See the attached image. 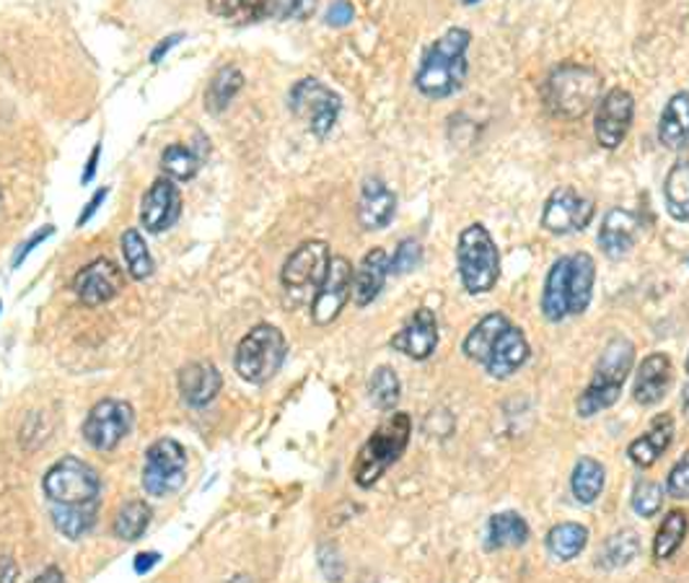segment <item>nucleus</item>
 Here are the masks:
<instances>
[{"instance_id":"3","label":"nucleus","mask_w":689,"mask_h":583,"mask_svg":"<svg viewBox=\"0 0 689 583\" xmlns=\"http://www.w3.org/2000/svg\"><path fill=\"white\" fill-rule=\"evenodd\" d=\"M409 436H413V420L407 413H394L392 418L381 423L379 428L368 436L364 449L355 456L353 480L360 488H373L389 467H394L407 451Z\"/></svg>"},{"instance_id":"8","label":"nucleus","mask_w":689,"mask_h":583,"mask_svg":"<svg viewBox=\"0 0 689 583\" xmlns=\"http://www.w3.org/2000/svg\"><path fill=\"white\" fill-rule=\"evenodd\" d=\"M187 480V454L182 443L158 439L151 443L143 464V488L153 498L174 496Z\"/></svg>"},{"instance_id":"5","label":"nucleus","mask_w":689,"mask_h":583,"mask_svg":"<svg viewBox=\"0 0 689 583\" xmlns=\"http://www.w3.org/2000/svg\"><path fill=\"white\" fill-rule=\"evenodd\" d=\"M456 265L466 294L477 296L496 288L500 277V254L490 231L483 224L466 226L459 234Z\"/></svg>"},{"instance_id":"9","label":"nucleus","mask_w":689,"mask_h":583,"mask_svg":"<svg viewBox=\"0 0 689 583\" xmlns=\"http://www.w3.org/2000/svg\"><path fill=\"white\" fill-rule=\"evenodd\" d=\"M330 260L332 257H330V247H326V241H319V239L304 241V245L298 247L283 265L281 281H283L285 294H288L290 298H296V301H304L306 294H311V290L317 294L319 286H322L326 270H330Z\"/></svg>"},{"instance_id":"44","label":"nucleus","mask_w":689,"mask_h":583,"mask_svg":"<svg viewBox=\"0 0 689 583\" xmlns=\"http://www.w3.org/2000/svg\"><path fill=\"white\" fill-rule=\"evenodd\" d=\"M666 492L677 501H689V451L679 456V462L674 464L669 477H666Z\"/></svg>"},{"instance_id":"17","label":"nucleus","mask_w":689,"mask_h":583,"mask_svg":"<svg viewBox=\"0 0 689 583\" xmlns=\"http://www.w3.org/2000/svg\"><path fill=\"white\" fill-rule=\"evenodd\" d=\"M528 356H532V350H528V340L524 335V330L511 322L503 332H500L496 343H492L490 353H487L485 369L492 379L503 381L508 377H513L519 369H524Z\"/></svg>"},{"instance_id":"50","label":"nucleus","mask_w":689,"mask_h":583,"mask_svg":"<svg viewBox=\"0 0 689 583\" xmlns=\"http://www.w3.org/2000/svg\"><path fill=\"white\" fill-rule=\"evenodd\" d=\"M158 560H162V555L158 552H141L135 558V573H149L151 568L158 563Z\"/></svg>"},{"instance_id":"56","label":"nucleus","mask_w":689,"mask_h":583,"mask_svg":"<svg viewBox=\"0 0 689 583\" xmlns=\"http://www.w3.org/2000/svg\"><path fill=\"white\" fill-rule=\"evenodd\" d=\"M687 377H689V356H687Z\"/></svg>"},{"instance_id":"21","label":"nucleus","mask_w":689,"mask_h":583,"mask_svg":"<svg viewBox=\"0 0 689 583\" xmlns=\"http://www.w3.org/2000/svg\"><path fill=\"white\" fill-rule=\"evenodd\" d=\"M394 213H396L394 192L389 190L381 179L368 177L358 200L360 226H364L366 231H379V228H387L389 224H392Z\"/></svg>"},{"instance_id":"52","label":"nucleus","mask_w":689,"mask_h":583,"mask_svg":"<svg viewBox=\"0 0 689 583\" xmlns=\"http://www.w3.org/2000/svg\"><path fill=\"white\" fill-rule=\"evenodd\" d=\"M32 583H62V571L58 566H47Z\"/></svg>"},{"instance_id":"34","label":"nucleus","mask_w":689,"mask_h":583,"mask_svg":"<svg viewBox=\"0 0 689 583\" xmlns=\"http://www.w3.org/2000/svg\"><path fill=\"white\" fill-rule=\"evenodd\" d=\"M687 530H689V522H687L685 511L666 513L664 522H661V526H658L656 537H653V558H656L658 563L674 558V555H677V550L681 547V543H685Z\"/></svg>"},{"instance_id":"51","label":"nucleus","mask_w":689,"mask_h":583,"mask_svg":"<svg viewBox=\"0 0 689 583\" xmlns=\"http://www.w3.org/2000/svg\"><path fill=\"white\" fill-rule=\"evenodd\" d=\"M104 198H107V190H99V192H96V194H94V198H92V203H88V205H86V211H83V213L79 215V226H83V224H86V221H88V218H92V215L96 213V207H99V205L104 203Z\"/></svg>"},{"instance_id":"22","label":"nucleus","mask_w":689,"mask_h":583,"mask_svg":"<svg viewBox=\"0 0 689 583\" xmlns=\"http://www.w3.org/2000/svg\"><path fill=\"white\" fill-rule=\"evenodd\" d=\"M672 441H674V418L669 413H661L651 420L649 430H645L643 436H638V439L628 447L630 462L643 469L653 467V464L666 454V449L672 447Z\"/></svg>"},{"instance_id":"19","label":"nucleus","mask_w":689,"mask_h":583,"mask_svg":"<svg viewBox=\"0 0 689 583\" xmlns=\"http://www.w3.org/2000/svg\"><path fill=\"white\" fill-rule=\"evenodd\" d=\"M672 381H674V371H672L669 356H664V353H651L649 358L640 360V366L635 371L632 400L643 407L658 405V402L669 394Z\"/></svg>"},{"instance_id":"25","label":"nucleus","mask_w":689,"mask_h":583,"mask_svg":"<svg viewBox=\"0 0 689 583\" xmlns=\"http://www.w3.org/2000/svg\"><path fill=\"white\" fill-rule=\"evenodd\" d=\"M596 265L594 257L586 252H575L568 257V309L570 314H583L591 307L594 296Z\"/></svg>"},{"instance_id":"35","label":"nucleus","mask_w":689,"mask_h":583,"mask_svg":"<svg viewBox=\"0 0 689 583\" xmlns=\"http://www.w3.org/2000/svg\"><path fill=\"white\" fill-rule=\"evenodd\" d=\"M666 211L674 221H689V158H681L672 166L664 185Z\"/></svg>"},{"instance_id":"54","label":"nucleus","mask_w":689,"mask_h":583,"mask_svg":"<svg viewBox=\"0 0 689 583\" xmlns=\"http://www.w3.org/2000/svg\"><path fill=\"white\" fill-rule=\"evenodd\" d=\"M177 41H179V34H174V37H169V39H166V41H162V45H158V47H156V50H153V55H151V60H153V62H158V60H162V55H166V52H169V47H171V45H177Z\"/></svg>"},{"instance_id":"4","label":"nucleus","mask_w":689,"mask_h":583,"mask_svg":"<svg viewBox=\"0 0 689 583\" xmlns=\"http://www.w3.org/2000/svg\"><path fill=\"white\" fill-rule=\"evenodd\" d=\"M602 99V79L594 68L566 62L549 73L545 102L549 112L560 120H581Z\"/></svg>"},{"instance_id":"28","label":"nucleus","mask_w":689,"mask_h":583,"mask_svg":"<svg viewBox=\"0 0 689 583\" xmlns=\"http://www.w3.org/2000/svg\"><path fill=\"white\" fill-rule=\"evenodd\" d=\"M542 314L549 322H562L570 317L568 309V257H560L553 267H549L545 290H542Z\"/></svg>"},{"instance_id":"10","label":"nucleus","mask_w":689,"mask_h":583,"mask_svg":"<svg viewBox=\"0 0 689 583\" xmlns=\"http://www.w3.org/2000/svg\"><path fill=\"white\" fill-rule=\"evenodd\" d=\"M290 109H294L298 120L309 124L311 133L317 138H324L330 135V130L337 122L340 96L332 88H326L322 81L304 79L290 92Z\"/></svg>"},{"instance_id":"11","label":"nucleus","mask_w":689,"mask_h":583,"mask_svg":"<svg viewBox=\"0 0 689 583\" xmlns=\"http://www.w3.org/2000/svg\"><path fill=\"white\" fill-rule=\"evenodd\" d=\"M135 423V413L122 400H102L83 420V439L96 451H112L122 439H128Z\"/></svg>"},{"instance_id":"48","label":"nucleus","mask_w":689,"mask_h":583,"mask_svg":"<svg viewBox=\"0 0 689 583\" xmlns=\"http://www.w3.org/2000/svg\"><path fill=\"white\" fill-rule=\"evenodd\" d=\"M319 0H285V11L290 13V16H298V19H306L311 11L317 9Z\"/></svg>"},{"instance_id":"16","label":"nucleus","mask_w":689,"mask_h":583,"mask_svg":"<svg viewBox=\"0 0 689 583\" xmlns=\"http://www.w3.org/2000/svg\"><path fill=\"white\" fill-rule=\"evenodd\" d=\"M179 213H182V194L179 187L174 185V179L162 177L151 185V190L145 192L143 205H141V224L145 231L151 234H164L166 228L177 224Z\"/></svg>"},{"instance_id":"42","label":"nucleus","mask_w":689,"mask_h":583,"mask_svg":"<svg viewBox=\"0 0 689 583\" xmlns=\"http://www.w3.org/2000/svg\"><path fill=\"white\" fill-rule=\"evenodd\" d=\"M630 503L640 519H653L664 505V488L653 480H638Z\"/></svg>"},{"instance_id":"49","label":"nucleus","mask_w":689,"mask_h":583,"mask_svg":"<svg viewBox=\"0 0 689 583\" xmlns=\"http://www.w3.org/2000/svg\"><path fill=\"white\" fill-rule=\"evenodd\" d=\"M19 581V568L11 558H0V583H16Z\"/></svg>"},{"instance_id":"57","label":"nucleus","mask_w":689,"mask_h":583,"mask_svg":"<svg viewBox=\"0 0 689 583\" xmlns=\"http://www.w3.org/2000/svg\"><path fill=\"white\" fill-rule=\"evenodd\" d=\"M687 262H689V257H687Z\"/></svg>"},{"instance_id":"41","label":"nucleus","mask_w":689,"mask_h":583,"mask_svg":"<svg viewBox=\"0 0 689 583\" xmlns=\"http://www.w3.org/2000/svg\"><path fill=\"white\" fill-rule=\"evenodd\" d=\"M270 0H207L211 11L218 19L234 21V24H247L264 16Z\"/></svg>"},{"instance_id":"55","label":"nucleus","mask_w":689,"mask_h":583,"mask_svg":"<svg viewBox=\"0 0 689 583\" xmlns=\"http://www.w3.org/2000/svg\"><path fill=\"white\" fill-rule=\"evenodd\" d=\"M681 402H685V415L689 418V384L685 386V394H681Z\"/></svg>"},{"instance_id":"15","label":"nucleus","mask_w":689,"mask_h":583,"mask_svg":"<svg viewBox=\"0 0 689 583\" xmlns=\"http://www.w3.org/2000/svg\"><path fill=\"white\" fill-rule=\"evenodd\" d=\"M122 270L117 267L112 260H107V257L88 262L73 281L75 296H79L86 307H102V304L112 301V298L122 290Z\"/></svg>"},{"instance_id":"30","label":"nucleus","mask_w":689,"mask_h":583,"mask_svg":"<svg viewBox=\"0 0 689 583\" xmlns=\"http://www.w3.org/2000/svg\"><path fill=\"white\" fill-rule=\"evenodd\" d=\"M508 324H511V319H508L506 314H487L479 319V322L475 324V328L470 330V335L464 337V356L470 360H475V364H483L487 360V353H490L492 343L500 337V332H503Z\"/></svg>"},{"instance_id":"7","label":"nucleus","mask_w":689,"mask_h":583,"mask_svg":"<svg viewBox=\"0 0 689 583\" xmlns=\"http://www.w3.org/2000/svg\"><path fill=\"white\" fill-rule=\"evenodd\" d=\"M41 490L52 505L99 503L102 480L92 464L75 460V456H66L47 469Z\"/></svg>"},{"instance_id":"2","label":"nucleus","mask_w":689,"mask_h":583,"mask_svg":"<svg viewBox=\"0 0 689 583\" xmlns=\"http://www.w3.org/2000/svg\"><path fill=\"white\" fill-rule=\"evenodd\" d=\"M632 364H635V348H632L630 340H609V345L596 360L594 377H591L589 386L583 389V394L575 402V413L581 418H594L604 409L615 407L625 389V381L630 377Z\"/></svg>"},{"instance_id":"26","label":"nucleus","mask_w":689,"mask_h":583,"mask_svg":"<svg viewBox=\"0 0 689 583\" xmlns=\"http://www.w3.org/2000/svg\"><path fill=\"white\" fill-rule=\"evenodd\" d=\"M528 543V524L519 511L492 513L485 526V550H508V547H524Z\"/></svg>"},{"instance_id":"37","label":"nucleus","mask_w":689,"mask_h":583,"mask_svg":"<svg viewBox=\"0 0 689 583\" xmlns=\"http://www.w3.org/2000/svg\"><path fill=\"white\" fill-rule=\"evenodd\" d=\"M241 86H243V75L239 68H234V66L221 68V71L213 75L211 86H207V92H205L207 109H211L213 115L224 112L228 104H231L234 96L241 92Z\"/></svg>"},{"instance_id":"13","label":"nucleus","mask_w":689,"mask_h":583,"mask_svg":"<svg viewBox=\"0 0 689 583\" xmlns=\"http://www.w3.org/2000/svg\"><path fill=\"white\" fill-rule=\"evenodd\" d=\"M353 265L347 257H332L330 270H326L322 286L314 294V304H311V319L324 328L332 324L340 317V311L345 309L347 298L353 296Z\"/></svg>"},{"instance_id":"29","label":"nucleus","mask_w":689,"mask_h":583,"mask_svg":"<svg viewBox=\"0 0 689 583\" xmlns=\"http://www.w3.org/2000/svg\"><path fill=\"white\" fill-rule=\"evenodd\" d=\"M604 480H607V472H604L602 462L594 456H581L575 462L573 475H570V492L581 505H591L602 496Z\"/></svg>"},{"instance_id":"38","label":"nucleus","mask_w":689,"mask_h":583,"mask_svg":"<svg viewBox=\"0 0 689 583\" xmlns=\"http://www.w3.org/2000/svg\"><path fill=\"white\" fill-rule=\"evenodd\" d=\"M122 254H124V265H128L130 275L135 281H145V277L153 275V257L149 252V245L143 241L141 231L135 228H128L120 239Z\"/></svg>"},{"instance_id":"14","label":"nucleus","mask_w":689,"mask_h":583,"mask_svg":"<svg viewBox=\"0 0 689 583\" xmlns=\"http://www.w3.org/2000/svg\"><path fill=\"white\" fill-rule=\"evenodd\" d=\"M632 115H635V99L625 88H611L598 99L594 133L602 148H617L628 135Z\"/></svg>"},{"instance_id":"39","label":"nucleus","mask_w":689,"mask_h":583,"mask_svg":"<svg viewBox=\"0 0 689 583\" xmlns=\"http://www.w3.org/2000/svg\"><path fill=\"white\" fill-rule=\"evenodd\" d=\"M400 394H402V384L394 369H389V366H379V369L371 373V381H368V397H371L373 407L389 413V409H394L396 402H400Z\"/></svg>"},{"instance_id":"24","label":"nucleus","mask_w":689,"mask_h":583,"mask_svg":"<svg viewBox=\"0 0 689 583\" xmlns=\"http://www.w3.org/2000/svg\"><path fill=\"white\" fill-rule=\"evenodd\" d=\"M387 275L389 257L384 249L376 247L364 257V262H360L358 270L353 273V301L358 304V307H368V304L376 301V296L384 290Z\"/></svg>"},{"instance_id":"32","label":"nucleus","mask_w":689,"mask_h":583,"mask_svg":"<svg viewBox=\"0 0 689 583\" xmlns=\"http://www.w3.org/2000/svg\"><path fill=\"white\" fill-rule=\"evenodd\" d=\"M640 555V537L638 532L622 530L615 532L609 539H604L602 550L596 555V566L604 571H617V568L630 566Z\"/></svg>"},{"instance_id":"58","label":"nucleus","mask_w":689,"mask_h":583,"mask_svg":"<svg viewBox=\"0 0 689 583\" xmlns=\"http://www.w3.org/2000/svg\"><path fill=\"white\" fill-rule=\"evenodd\" d=\"M234 583H239V581H234Z\"/></svg>"},{"instance_id":"12","label":"nucleus","mask_w":689,"mask_h":583,"mask_svg":"<svg viewBox=\"0 0 689 583\" xmlns=\"http://www.w3.org/2000/svg\"><path fill=\"white\" fill-rule=\"evenodd\" d=\"M591 218H594V203L589 198L578 194L573 187H558L542 211V228L555 236H568L583 231Z\"/></svg>"},{"instance_id":"23","label":"nucleus","mask_w":689,"mask_h":583,"mask_svg":"<svg viewBox=\"0 0 689 583\" xmlns=\"http://www.w3.org/2000/svg\"><path fill=\"white\" fill-rule=\"evenodd\" d=\"M221 373L207 360H194L179 371V394L190 407H205L221 392Z\"/></svg>"},{"instance_id":"36","label":"nucleus","mask_w":689,"mask_h":583,"mask_svg":"<svg viewBox=\"0 0 689 583\" xmlns=\"http://www.w3.org/2000/svg\"><path fill=\"white\" fill-rule=\"evenodd\" d=\"M151 519H153V511L145 501L124 503L122 509L117 511V516L112 522L115 537L124 539V543H135V539H141L145 530H149Z\"/></svg>"},{"instance_id":"45","label":"nucleus","mask_w":689,"mask_h":583,"mask_svg":"<svg viewBox=\"0 0 689 583\" xmlns=\"http://www.w3.org/2000/svg\"><path fill=\"white\" fill-rule=\"evenodd\" d=\"M319 568H322L326 581H332V583L343 581L345 563H343V558H340V550L335 545L319 547Z\"/></svg>"},{"instance_id":"31","label":"nucleus","mask_w":689,"mask_h":583,"mask_svg":"<svg viewBox=\"0 0 689 583\" xmlns=\"http://www.w3.org/2000/svg\"><path fill=\"white\" fill-rule=\"evenodd\" d=\"M52 524L68 539H81L94 530L99 519V503H81V505H52L50 509Z\"/></svg>"},{"instance_id":"6","label":"nucleus","mask_w":689,"mask_h":583,"mask_svg":"<svg viewBox=\"0 0 689 583\" xmlns=\"http://www.w3.org/2000/svg\"><path fill=\"white\" fill-rule=\"evenodd\" d=\"M288 343H285L283 332L275 324H257L241 337L239 348H236V373L249 384H264L281 371Z\"/></svg>"},{"instance_id":"53","label":"nucleus","mask_w":689,"mask_h":583,"mask_svg":"<svg viewBox=\"0 0 689 583\" xmlns=\"http://www.w3.org/2000/svg\"><path fill=\"white\" fill-rule=\"evenodd\" d=\"M99 154H102V145H94L92 156H88L86 171H83V182H92V179H94V171H96V162H99Z\"/></svg>"},{"instance_id":"18","label":"nucleus","mask_w":689,"mask_h":583,"mask_svg":"<svg viewBox=\"0 0 689 583\" xmlns=\"http://www.w3.org/2000/svg\"><path fill=\"white\" fill-rule=\"evenodd\" d=\"M392 348L405 353L413 360H426L438 348V322L430 309H417L407 324L392 337Z\"/></svg>"},{"instance_id":"40","label":"nucleus","mask_w":689,"mask_h":583,"mask_svg":"<svg viewBox=\"0 0 689 583\" xmlns=\"http://www.w3.org/2000/svg\"><path fill=\"white\" fill-rule=\"evenodd\" d=\"M200 164H203L200 154H194L192 148H185V145H169L162 154L164 175L177 179V182H190L200 171Z\"/></svg>"},{"instance_id":"20","label":"nucleus","mask_w":689,"mask_h":583,"mask_svg":"<svg viewBox=\"0 0 689 583\" xmlns=\"http://www.w3.org/2000/svg\"><path fill=\"white\" fill-rule=\"evenodd\" d=\"M640 234V221L635 213L622 211V207H611L604 215L602 228H598V249L609 257V260H622L632 252Z\"/></svg>"},{"instance_id":"33","label":"nucleus","mask_w":689,"mask_h":583,"mask_svg":"<svg viewBox=\"0 0 689 583\" xmlns=\"http://www.w3.org/2000/svg\"><path fill=\"white\" fill-rule=\"evenodd\" d=\"M589 545V530L578 522H562L555 524L553 530L547 532V550L553 558H558L566 563V560H573L586 550Z\"/></svg>"},{"instance_id":"27","label":"nucleus","mask_w":689,"mask_h":583,"mask_svg":"<svg viewBox=\"0 0 689 583\" xmlns=\"http://www.w3.org/2000/svg\"><path fill=\"white\" fill-rule=\"evenodd\" d=\"M658 141L664 148L681 151L689 143V94L679 92L666 102L658 122Z\"/></svg>"},{"instance_id":"46","label":"nucleus","mask_w":689,"mask_h":583,"mask_svg":"<svg viewBox=\"0 0 689 583\" xmlns=\"http://www.w3.org/2000/svg\"><path fill=\"white\" fill-rule=\"evenodd\" d=\"M355 16V9L347 0H337V3L330 5V11H326V24L330 26H347Z\"/></svg>"},{"instance_id":"47","label":"nucleus","mask_w":689,"mask_h":583,"mask_svg":"<svg viewBox=\"0 0 689 583\" xmlns=\"http://www.w3.org/2000/svg\"><path fill=\"white\" fill-rule=\"evenodd\" d=\"M50 234H52V228H50V226H47V228H41V231H39V234H34V236H32V239H29V241H26V245H24V247H21V249H19V252H16V260H13V267H19V265H21V262H24V260H26V254H29V252H32V249H34V247H37V245H41V241H45V239H47V236H50Z\"/></svg>"},{"instance_id":"43","label":"nucleus","mask_w":689,"mask_h":583,"mask_svg":"<svg viewBox=\"0 0 689 583\" xmlns=\"http://www.w3.org/2000/svg\"><path fill=\"white\" fill-rule=\"evenodd\" d=\"M423 262V247L417 239H405L400 241L392 260H389V273L392 275H407Z\"/></svg>"},{"instance_id":"1","label":"nucleus","mask_w":689,"mask_h":583,"mask_svg":"<svg viewBox=\"0 0 689 583\" xmlns=\"http://www.w3.org/2000/svg\"><path fill=\"white\" fill-rule=\"evenodd\" d=\"M472 34L466 29H449L428 47L420 62L415 86L428 99H447L462 88L466 79V50H470Z\"/></svg>"}]
</instances>
